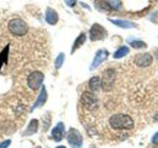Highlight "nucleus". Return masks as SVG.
Returning <instances> with one entry per match:
<instances>
[{"label":"nucleus","mask_w":158,"mask_h":148,"mask_svg":"<svg viewBox=\"0 0 158 148\" xmlns=\"http://www.w3.org/2000/svg\"><path fill=\"white\" fill-rule=\"evenodd\" d=\"M90 148H96V147H94V146H93V147H90Z\"/></svg>","instance_id":"cd10ccee"},{"label":"nucleus","mask_w":158,"mask_h":148,"mask_svg":"<svg viewBox=\"0 0 158 148\" xmlns=\"http://www.w3.org/2000/svg\"><path fill=\"white\" fill-rule=\"evenodd\" d=\"M65 5L69 6V7H74L77 5V0H64Z\"/></svg>","instance_id":"4be33fe9"},{"label":"nucleus","mask_w":158,"mask_h":148,"mask_svg":"<svg viewBox=\"0 0 158 148\" xmlns=\"http://www.w3.org/2000/svg\"><path fill=\"white\" fill-rule=\"evenodd\" d=\"M130 42V46L135 49H141V48H146L147 47V43L141 41V39H135V41H128Z\"/></svg>","instance_id":"6ab92c4d"},{"label":"nucleus","mask_w":158,"mask_h":148,"mask_svg":"<svg viewBox=\"0 0 158 148\" xmlns=\"http://www.w3.org/2000/svg\"><path fill=\"white\" fill-rule=\"evenodd\" d=\"M110 22L121 27V28H132V27H136V23L135 22H131L128 20H117V18H110Z\"/></svg>","instance_id":"ddd939ff"},{"label":"nucleus","mask_w":158,"mask_h":148,"mask_svg":"<svg viewBox=\"0 0 158 148\" xmlns=\"http://www.w3.org/2000/svg\"><path fill=\"white\" fill-rule=\"evenodd\" d=\"M43 79H44V75L42 72H32L28 76H27V85L31 90H37L42 86V83H43Z\"/></svg>","instance_id":"0eeeda50"},{"label":"nucleus","mask_w":158,"mask_h":148,"mask_svg":"<svg viewBox=\"0 0 158 148\" xmlns=\"http://www.w3.org/2000/svg\"><path fill=\"white\" fill-rule=\"evenodd\" d=\"M46 101H47V90H46V88H44V86H41L40 94H38L37 100H36V102L33 104V106H32L31 111H32V110H35V109H37V107H40V106H42Z\"/></svg>","instance_id":"f8f14e48"},{"label":"nucleus","mask_w":158,"mask_h":148,"mask_svg":"<svg viewBox=\"0 0 158 148\" xmlns=\"http://www.w3.org/2000/svg\"><path fill=\"white\" fill-rule=\"evenodd\" d=\"M56 148H65L64 146H58V147H56Z\"/></svg>","instance_id":"bb28decb"},{"label":"nucleus","mask_w":158,"mask_h":148,"mask_svg":"<svg viewBox=\"0 0 158 148\" xmlns=\"http://www.w3.org/2000/svg\"><path fill=\"white\" fill-rule=\"evenodd\" d=\"M89 89L93 91V92H96L101 89V78L99 76H93L90 78L89 80Z\"/></svg>","instance_id":"2eb2a0df"},{"label":"nucleus","mask_w":158,"mask_h":148,"mask_svg":"<svg viewBox=\"0 0 158 148\" xmlns=\"http://www.w3.org/2000/svg\"><path fill=\"white\" fill-rule=\"evenodd\" d=\"M67 141L72 148H81V146H83V136L74 127L69 128V131L67 133Z\"/></svg>","instance_id":"39448f33"},{"label":"nucleus","mask_w":158,"mask_h":148,"mask_svg":"<svg viewBox=\"0 0 158 148\" xmlns=\"http://www.w3.org/2000/svg\"><path fill=\"white\" fill-rule=\"evenodd\" d=\"M44 20H46V22H47L48 25L54 26V25H57V22H58V14L56 12L54 9L47 7V9H46V14H44Z\"/></svg>","instance_id":"9b49d317"},{"label":"nucleus","mask_w":158,"mask_h":148,"mask_svg":"<svg viewBox=\"0 0 158 148\" xmlns=\"http://www.w3.org/2000/svg\"><path fill=\"white\" fill-rule=\"evenodd\" d=\"M110 127L117 131H130L133 128L135 122L131 116L125 113H115L109 120Z\"/></svg>","instance_id":"f257e3e1"},{"label":"nucleus","mask_w":158,"mask_h":148,"mask_svg":"<svg viewBox=\"0 0 158 148\" xmlns=\"http://www.w3.org/2000/svg\"><path fill=\"white\" fill-rule=\"evenodd\" d=\"M133 59H135L136 65H138L141 68H146V67L151 65L152 62H153V57L149 53H139V54L135 56Z\"/></svg>","instance_id":"1a4fd4ad"},{"label":"nucleus","mask_w":158,"mask_h":148,"mask_svg":"<svg viewBox=\"0 0 158 148\" xmlns=\"http://www.w3.org/2000/svg\"><path fill=\"white\" fill-rule=\"evenodd\" d=\"M128 52H130V48H128L127 46H121L120 48H117V49L114 52V58H115V59H120V58L127 56Z\"/></svg>","instance_id":"a211bd4d"},{"label":"nucleus","mask_w":158,"mask_h":148,"mask_svg":"<svg viewBox=\"0 0 158 148\" xmlns=\"http://www.w3.org/2000/svg\"><path fill=\"white\" fill-rule=\"evenodd\" d=\"M64 58H65L64 53H59V54L57 56L56 62H54V67H56V69H59V68L62 67V64H63V62H64Z\"/></svg>","instance_id":"412c9836"},{"label":"nucleus","mask_w":158,"mask_h":148,"mask_svg":"<svg viewBox=\"0 0 158 148\" xmlns=\"http://www.w3.org/2000/svg\"><path fill=\"white\" fill-rule=\"evenodd\" d=\"M10 144H11V141L10 139H6V141H4V142L0 143V148H7Z\"/></svg>","instance_id":"5701e85b"},{"label":"nucleus","mask_w":158,"mask_h":148,"mask_svg":"<svg viewBox=\"0 0 158 148\" xmlns=\"http://www.w3.org/2000/svg\"><path fill=\"white\" fill-rule=\"evenodd\" d=\"M36 148H41V147H36Z\"/></svg>","instance_id":"c85d7f7f"},{"label":"nucleus","mask_w":158,"mask_h":148,"mask_svg":"<svg viewBox=\"0 0 158 148\" xmlns=\"http://www.w3.org/2000/svg\"><path fill=\"white\" fill-rule=\"evenodd\" d=\"M115 76H116V72L112 68H109L104 72L102 79H101V88H102L104 91L112 90L114 84H115Z\"/></svg>","instance_id":"20e7f679"},{"label":"nucleus","mask_w":158,"mask_h":148,"mask_svg":"<svg viewBox=\"0 0 158 148\" xmlns=\"http://www.w3.org/2000/svg\"><path fill=\"white\" fill-rule=\"evenodd\" d=\"M80 102L88 110H96L98 106H99V100H98L96 95L93 91H85V92H83L81 94V97H80Z\"/></svg>","instance_id":"7ed1b4c3"},{"label":"nucleus","mask_w":158,"mask_h":148,"mask_svg":"<svg viewBox=\"0 0 158 148\" xmlns=\"http://www.w3.org/2000/svg\"><path fill=\"white\" fill-rule=\"evenodd\" d=\"M109 57V51L105 49V48H100L96 53H95V57L90 64V70H94L95 68H98L102 62H105Z\"/></svg>","instance_id":"6e6552de"},{"label":"nucleus","mask_w":158,"mask_h":148,"mask_svg":"<svg viewBox=\"0 0 158 148\" xmlns=\"http://www.w3.org/2000/svg\"><path fill=\"white\" fill-rule=\"evenodd\" d=\"M64 134H65L64 123H63V122H58V123L53 127V130H52V138H53L56 142H59V141L63 139Z\"/></svg>","instance_id":"9d476101"},{"label":"nucleus","mask_w":158,"mask_h":148,"mask_svg":"<svg viewBox=\"0 0 158 148\" xmlns=\"http://www.w3.org/2000/svg\"><path fill=\"white\" fill-rule=\"evenodd\" d=\"M154 121H156V122H158V115H156V116H154Z\"/></svg>","instance_id":"a878e982"},{"label":"nucleus","mask_w":158,"mask_h":148,"mask_svg":"<svg viewBox=\"0 0 158 148\" xmlns=\"http://www.w3.org/2000/svg\"><path fill=\"white\" fill-rule=\"evenodd\" d=\"M85 41H86V35L84 33V32H81L77 38H75V41H74V43H73V47H72V54L78 49V48H80L84 43H85Z\"/></svg>","instance_id":"4468645a"},{"label":"nucleus","mask_w":158,"mask_h":148,"mask_svg":"<svg viewBox=\"0 0 158 148\" xmlns=\"http://www.w3.org/2000/svg\"><path fill=\"white\" fill-rule=\"evenodd\" d=\"M80 5H81L83 7H85L86 10H90V7H89V5H86V4H84V2H80Z\"/></svg>","instance_id":"393cba45"},{"label":"nucleus","mask_w":158,"mask_h":148,"mask_svg":"<svg viewBox=\"0 0 158 148\" xmlns=\"http://www.w3.org/2000/svg\"><path fill=\"white\" fill-rule=\"evenodd\" d=\"M7 28H9L11 35L17 36V37L25 36L28 32V25L22 18H19V17L11 18L7 23Z\"/></svg>","instance_id":"f03ea898"},{"label":"nucleus","mask_w":158,"mask_h":148,"mask_svg":"<svg viewBox=\"0 0 158 148\" xmlns=\"http://www.w3.org/2000/svg\"><path fill=\"white\" fill-rule=\"evenodd\" d=\"M37 130H38V120H37V118H33V120L30 121V123H28L26 131L23 132V136H31V134L36 133Z\"/></svg>","instance_id":"dca6fc26"},{"label":"nucleus","mask_w":158,"mask_h":148,"mask_svg":"<svg viewBox=\"0 0 158 148\" xmlns=\"http://www.w3.org/2000/svg\"><path fill=\"white\" fill-rule=\"evenodd\" d=\"M106 1H107L109 6H110L111 11H116V10H120L122 7L121 0H106Z\"/></svg>","instance_id":"aec40b11"},{"label":"nucleus","mask_w":158,"mask_h":148,"mask_svg":"<svg viewBox=\"0 0 158 148\" xmlns=\"http://www.w3.org/2000/svg\"><path fill=\"white\" fill-rule=\"evenodd\" d=\"M156 1H158V0H156Z\"/></svg>","instance_id":"c756f323"},{"label":"nucleus","mask_w":158,"mask_h":148,"mask_svg":"<svg viewBox=\"0 0 158 148\" xmlns=\"http://www.w3.org/2000/svg\"><path fill=\"white\" fill-rule=\"evenodd\" d=\"M94 6H95V9H98L101 12H109V11H111V9H110V6H109V4H107L106 0H95L94 1Z\"/></svg>","instance_id":"f3484780"},{"label":"nucleus","mask_w":158,"mask_h":148,"mask_svg":"<svg viewBox=\"0 0 158 148\" xmlns=\"http://www.w3.org/2000/svg\"><path fill=\"white\" fill-rule=\"evenodd\" d=\"M152 142H153L154 144H157V146H158V132H157V133H154V136H153V138H152Z\"/></svg>","instance_id":"b1692460"},{"label":"nucleus","mask_w":158,"mask_h":148,"mask_svg":"<svg viewBox=\"0 0 158 148\" xmlns=\"http://www.w3.org/2000/svg\"><path fill=\"white\" fill-rule=\"evenodd\" d=\"M106 36H107V31L105 30V27H102L100 23L91 25V27L89 30V38H90V41H93V42L101 41Z\"/></svg>","instance_id":"423d86ee"}]
</instances>
